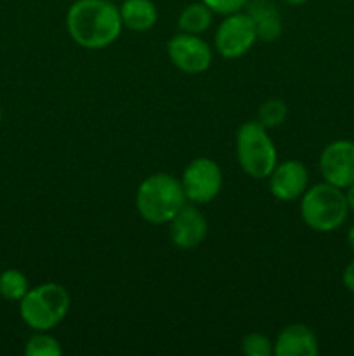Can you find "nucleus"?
Instances as JSON below:
<instances>
[{
  "label": "nucleus",
  "mask_w": 354,
  "mask_h": 356,
  "mask_svg": "<svg viewBox=\"0 0 354 356\" xmlns=\"http://www.w3.org/2000/svg\"><path fill=\"white\" fill-rule=\"evenodd\" d=\"M120 7L111 0H75L66 13V30L76 45L89 51L110 47L121 33Z\"/></svg>",
  "instance_id": "obj_1"
},
{
  "label": "nucleus",
  "mask_w": 354,
  "mask_h": 356,
  "mask_svg": "<svg viewBox=\"0 0 354 356\" xmlns=\"http://www.w3.org/2000/svg\"><path fill=\"white\" fill-rule=\"evenodd\" d=\"M186 202L180 179L167 172L151 174L135 191V209L151 225H169Z\"/></svg>",
  "instance_id": "obj_2"
},
{
  "label": "nucleus",
  "mask_w": 354,
  "mask_h": 356,
  "mask_svg": "<svg viewBox=\"0 0 354 356\" xmlns=\"http://www.w3.org/2000/svg\"><path fill=\"white\" fill-rule=\"evenodd\" d=\"M349 216L346 191L333 184H312L301 197V218L316 233H332L346 222Z\"/></svg>",
  "instance_id": "obj_3"
},
{
  "label": "nucleus",
  "mask_w": 354,
  "mask_h": 356,
  "mask_svg": "<svg viewBox=\"0 0 354 356\" xmlns=\"http://www.w3.org/2000/svg\"><path fill=\"white\" fill-rule=\"evenodd\" d=\"M71 298L61 284L47 282L30 289L19 301V315L35 332H49L66 318Z\"/></svg>",
  "instance_id": "obj_4"
},
{
  "label": "nucleus",
  "mask_w": 354,
  "mask_h": 356,
  "mask_svg": "<svg viewBox=\"0 0 354 356\" xmlns=\"http://www.w3.org/2000/svg\"><path fill=\"white\" fill-rule=\"evenodd\" d=\"M236 159L243 172L253 179H267L276 167V145L259 120L239 125L236 132Z\"/></svg>",
  "instance_id": "obj_5"
},
{
  "label": "nucleus",
  "mask_w": 354,
  "mask_h": 356,
  "mask_svg": "<svg viewBox=\"0 0 354 356\" xmlns=\"http://www.w3.org/2000/svg\"><path fill=\"white\" fill-rule=\"evenodd\" d=\"M224 176L215 160L200 156L184 167L180 184H183L186 200L194 205L210 204L221 193Z\"/></svg>",
  "instance_id": "obj_6"
},
{
  "label": "nucleus",
  "mask_w": 354,
  "mask_h": 356,
  "mask_svg": "<svg viewBox=\"0 0 354 356\" xmlns=\"http://www.w3.org/2000/svg\"><path fill=\"white\" fill-rule=\"evenodd\" d=\"M257 42V31L248 13H233L224 16L214 37L215 51L224 59L245 56Z\"/></svg>",
  "instance_id": "obj_7"
},
{
  "label": "nucleus",
  "mask_w": 354,
  "mask_h": 356,
  "mask_svg": "<svg viewBox=\"0 0 354 356\" xmlns=\"http://www.w3.org/2000/svg\"><path fill=\"white\" fill-rule=\"evenodd\" d=\"M169 59L177 70L189 75H198L210 68L212 49L200 35L177 33L167 44Z\"/></svg>",
  "instance_id": "obj_8"
},
{
  "label": "nucleus",
  "mask_w": 354,
  "mask_h": 356,
  "mask_svg": "<svg viewBox=\"0 0 354 356\" xmlns=\"http://www.w3.org/2000/svg\"><path fill=\"white\" fill-rule=\"evenodd\" d=\"M323 181L337 188H349L354 183V141L337 139L326 145L319 155Z\"/></svg>",
  "instance_id": "obj_9"
},
{
  "label": "nucleus",
  "mask_w": 354,
  "mask_h": 356,
  "mask_svg": "<svg viewBox=\"0 0 354 356\" xmlns=\"http://www.w3.org/2000/svg\"><path fill=\"white\" fill-rule=\"evenodd\" d=\"M207 218L194 204L184 205L169 222L170 240L180 250L196 249L207 238Z\"/></svg>",
  "instance_id": "obj_10"
},
{
  "label": "nucleus",
  "mask_w": 354,
  "mask_h": 356,
  "mask_svg": "<svg viewBox=\"0 0 354 356\" xmlns=\"http://www.w3.org/2000/svg\"><path fill=\"white\" fill-rule=\"evenodd\" d=\"M269 191L274 198L281 202L301 200L304 191L309 188L307 167L298 160L278 162L273 172L267 177Z\"/></svg>",
  "instance_id": "obj_11"
},
{
  "label": "nucleus",
  "mask_w": 354,
  "mask_h": 356,
  "mask_svg": "<svg viewBox=\"0 0 354 356\" xmlns=\"http://www.w3.org/2000/svg\"><path fill=\"white\" fill-rule=\"evenodd\" d=\"M318 353V336L304 323H290L283 327L274 341L276 356H316Z\"/></svg>",
  "instance_id": "obj_12"
},
{
  "label": "nucleus",
  "mask_w": 354,
  "mask_h": 356,
  "mask_svg": "<svg viewBox=\"0 0 354 356\" xmlns=\"http://www.w3.org/2000/svg\"><path fill=\"white\" fill-rule=\"evenodd\" d=\"M246 13L252 17L257 31V40L276 42L283 33L281 13L271 0H252L246 3Z\"/></svg>",
  "instance_id": "obj_13"
},
{
  "label": "nucleus",
  "mask_w": 354,
  "mask_h": 356,
  "mask_svg": "<svg viewBox=\"0 0 354 356\" xmlns=\"http://www.w3.org/2000/svg\"><path fill=\"white\" fill-rule=\"evenodd\" d=\"M118 7L121 23L132 31H149L158 21V9L153 0H124Z\"/></svg>",
  "instance_id": "obj_14"
},
{
  "label": "nucleus",
  "mask_w": 354,
  "mask_h": 356,
  "mask_svg": "<svg viewBox=\"0 0 354 356\" xmlns=\"http://www.w3.org/2000/svg\"><path fill=\"white\" fill-rule=\"evenodd\" d=\"M212 21H214V13L200 0V2L187 3L180 10L177 17V26L183 33L201 35L212 26Z\"/></svg>",
  "instance_id": "obj_15"
},
{
  "label": "nucleus",
  "mask_w": 354,
  "mask_h": 356,
  "mask_svg": "<svg viewBox=\"0 0 354 356\" xmlns=\"http://www.w3.org/2000/svg\"><path fill=\"white\" fill-rule=\"evenodd\" d=\"M28 291V278L19 270H6L0 273V296L3 299L19 302Z\"/></svg>",
  "instance_id": "obj_16"
},
{
  "label": "nucleus",
  "mask_w": 354,
  "mask_h": 356,
  "mask_svg": "<svg viewBox=\"0 0 354 356\" xmlns=\"http://www.w3.org/2000/svg\"><path fill=\"white\" fill-rule=\"evenodd\" d=\"M288 106L283 99L280 97H271V99L264 101L259 108V117L257 120L264 125L266 129L280 127L285 120H287Z\"/></svg>",
  "instance_id": "obj_17"
},
{
  "label": "nucleus",
  "mask_w": 354,
  "mask_h": 356,
  "mask_svg": "<svg viewBox=\"0 0 354 356\" xmlns=\"http://www.w3.org/2000/svg\"><path fill=\"white\" fill-rule=\"evenodd\" d=\"M24 353L28 356H61L62 346L49 332H37L28 339L26 346H24Z\"/></svg>",
  "instance_id": "obj_18"
},
{
  "label": "nucleus",
  "mask_w": 354,
  "mask_h": 356,
  "mask_svg": "<svg viewBox=\"0 0 354 356\" xmlns=\"http://www.w3.org/2000/svg\"><path fill=\"white\" fill-rule=\"evenodd\" d=\"M242 353L246 356H271L274 353V344L264 334L250 332L242 339Z\"/></svg>",
  "instance_id": "obj_19"
},
{
  "label": "nucleus",
  "mask_w": 354,
  "mask_h": 356,
  "mask_svg": "<svg viewBox=\"0 0 354 356\" xmlns=\"http://www.w3.org/2000/svg\"><path fill=\"white\" fill-rule=\"evenodd\" d=\"M214 14L228 16V14L239 13L246 7L248 0H201Z\"/></svg>",
  "instance_id": "obj_20"
},
{
  "label": "nucleus",
  "mask_w": 354,
  "mask_h": 356,
  "mask_svg": "<svg viewBox=\"0 0 354 356\" xmlns=\"http://www.w3.org/2000/svg\"><path fill=\"white\" fill-rule=\"evenodd\" d=\"M342 284H344V287L347 289V291L353 292V294H354V259L351 261V263L347 264L346 268H344Z\"/></svg>",
  "instance_id": "obj_21"
},
{
  "label": "nucleus",
  "mask_w": 354,
  "mask_h": 356,
  "mask_svg": "<svg viewBox=\"0 0 354 356\" xmlns=\"http://www.w3.org/2000/svg\"><path fill=\"white\" fill-rule=\"evenodd\" d=\"M346 198H347V205H349V212L354 214V183L351 184L349 188H346Z\"/></svg>",
  "instance_id": "obj_22"
},
{
  "label": "nucleus",
  "mask_w": 354,
  "mask_h": 356,
  "mask_svg": "<svg viewBox=\"0 0 354 356\" xmlns=\"http://www.w3.org/2000/svg\"><path fill=\"white\" fill-rule=\"evenodd\" d=\"M347 243H349L351 249L354 250V225L351 226L349 232H347Z\"/></svg>",
  "instance_id": "obj_23"
},
{
  "label": "nucleus",
  "mask_w": 354,
  "mask_h": 356,
  "mask_svg": "<svg viewBox=\"0 0 354 356\" xmlns=\"http://www.w3.org/2000/svg\"><path fill=\"white\" fill-rule=\"evenodd\" d=\"M281 2H285L287 6H292V7H298V6H304L307 0H281Z\"/></svg>",
  "instance_id": "obj_24"
},
{
  "label": "nucleus",
  "mask_w": 354,
  "mask_h": 356,
  "mask_svg": "<svg viewBox=\"0 0 354 356\" xmlns=\"http://www.w3.org/2000/svg\"><path fill=\"white\" fill-rule=\"evenodd\" d=\"M0 122H2V108H0Z\"/></svg>",
  "instance_id": "obj_25"
}]
</instances>
